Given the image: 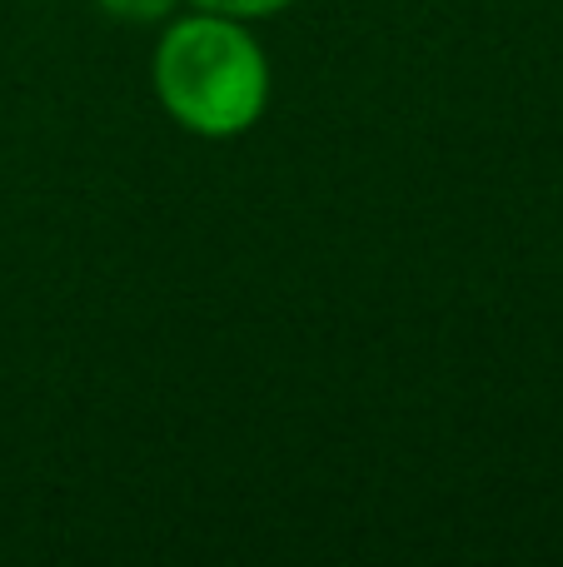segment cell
I'll use <instances>...</instances> for the list:
<instances>
[{"label": "cell", "mask_w": 563, "mask_h": 567, "mask_svg": "<svg viewBox=\"0 0 563 567\" xmlns=\"http://www.w3.org/2000/svg\"><path fill=\"white\" fill-rule=\"evenodd\" d=\"M155 80L175 120L199 135H235L265 105V60L229 20H180L160 45Z\"/></svg>", "instance_id": "6da1fadb"}, {"label": "cell", "mask_w": 563, "mask_h": 567, "mask_svg": "<svg viewBox=\"0 0 563 567\" xmlns=\"http://www.w3.org/2000/svg\"><path fill=\"white\" fill-rule=\"evenodd\" d=\"M100 6L120 20H155V16H165L175 0H100Z\"/></svg>", "instance_id": "7a4b0ae2"}, {"label": "cell", "mask_w": 563, "mask_h": 567, "mask_svg": "<svg viewBox=\"0 0 563 567\" xmlns=\"http://www.w3.org/2000/svg\"><path fill=\"white\" fill-rule=\"evenodd\" d=\"M205 10H219V16H265V10H279L285 0H199Z\"/></svg>", "instance_id": "3957f363"}]
</instances>
